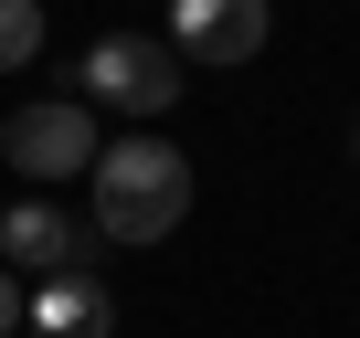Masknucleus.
Masks as SVG:
<instances>
[{"label":"nucleus","instance_id":"1","mask_svg":"<svg viewBox=\"0 0 360 338\" xmlns=\"http://www.w3.org/2000/svg\"><path fill=\"white\" fill-rule=\"evenodd\" d=\"M96 201H85V222L106 233V243H169L180 233V212H191V158H180L169 137H148V127H127V137H106L96 148Z\"/></svg>","mask_w":360,"mask_h":338},{"label":"nucleus","instance_id":"2","mask_svg":"<svg viewBox=\"0 0 360 338\" xmlns=\"http://www.w3.org/2000/svg\"><path fill=\"white\" fill-rule=\"evenodd\" d=\"M75 85H85V106H117V116H169L180 95V53H169V32H96L85 43V64H75Z\"/></svg>","mask_w":360,"mask_h":338},{"label":"nucleus","instance_id":"3","mask_svg":"<svg viewBox=\"0 0 360 338\" xmlns=\"http://www.w3.org/2000/svg\"><path fill=\"white\" fill-rule=\"evenodd\" d=\"M96 148H106V137H96V106H85V95H32V106H11V116H0V158H11L32 191L85 180V169H96Z\"/></svg>","mask_w":360,"mask_h":338},{"label":"nucleus","instance_id":"4","mask_svg":"<svg viewBox=\"0 0 360 338\" xmlns=\"http://www.w3.org/2000/svg\"><path fill=\"white\" fill-rule=\"evenodd\" d=\"M96 243H106V233H96L85 212H64L53 191H22L11 212H0V254H11V275H22V285H43V275H85V264H96Z\"/></svg>","mask_w":360,"mask_h":338},{"label":"nucleus","instance_id":"5","mask_svg":"<svg viewBox=\"0 0 360 338\" xmlns=\"http://www.w3.org/2000/svg\"><path fill=\"white\" fill-rule=\"evenodd\" d=\"M276 32V0H169V53L180 64H255Z\"/></svg>","mask_w":360,"mask_h":338},{"label":"nucleus","instance_id":"6","mask_svg":"<svg viewBox=\"0 0 360 338\" xmlns=\"http://www.w3.org/2000/svg\"><path fill=\"white\" fill-rule=\"evenodd\" d=\"M32 338H117V296L96 285V264L32 285Z\"/></svg>","mask_w":360,"mask_h":338},{"label":"nucleus","instance_id":"7","mask_svg":"<svg viewBox=\"0 0 360 338\" xmlns=\"http://www.w3.org/2000/svg\"><path fill=\"white\" fill-rule=\"evenodd\" d=\"M43 32H53L43 0H0V74H22V64L43 53Z\"/></svg>","mask_w":360,"mask_h":338},{"label":"nucleus","instance_id":"8","mask_svg":"<svg viewBox=\"0 0 360 338\" xmlns=\"http://www.w3.org/2000/svg\"><path fill=\"white\" fill-rule=\"evenodd\" d=\"M11 327H32V285H22L11 264H0V338H11Z\"/></svg>","mask_w":360,"mask_h":338},{"label":"nucleus","instance_id":"9","mask_svg":"<svg viewBox=\"0 0 360 338\" xmlns=\"http://www.w3.org/2000/svg\"><path fill=\"white\" fill-rule=\"evenodd\" d=\"M349 169H360V116H349Z\"/></svg>","mask_w":360,"mask_h":338}]
</instances>
